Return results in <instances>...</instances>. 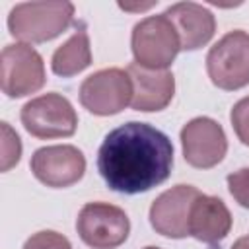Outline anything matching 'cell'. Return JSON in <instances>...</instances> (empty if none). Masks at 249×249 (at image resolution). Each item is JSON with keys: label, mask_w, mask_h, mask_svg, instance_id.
Instances as JSON below:
<instances>
[{"label": "cell", "mask_w": 249, "mask_h": 249, "mask_svg": "<svg viewBox=\"0 0 249 249\" xmlns=\"http://www.w3.org/2000/svg\"><path fill=\"white\" fill-rule=\"evenodd\" d=\"M130 45L136 64L150 70H167L181 51L179 35L165 14L138 21L132 29Z\"/></svg>", "instance_id": "3957f363"}, {"label": "cell", "mask_w": 249, "mask_h": 249, "mask_svg": "<svg viewBox=\"0 0 249 249\" xmlns=\"http://www.w3.org/2000/svg\"><path fill=\"white\" fill-rule=\"evenodd\" d=\"M21 124L35 138L72 136L78 126V115L72 103L60 93H45L21 107Z\"/></svg>", "instance_id": "5b68a950"}, {"label": "cell", "mask_w": 249, "mask_h": 249, "mask_svg": "<svg viewBox=\"0 0 249 249\" xmlns=\"http://www.w3.org/2000/svg\"><path fill=\"white\" fill-rule=\"evenodd\" d=\"M31 171L43 185L62 189L82 179L86 171V158L70 144L45 146L31 156Z\"/></svg>", "instance_id": "30bf717a"}, {"label": "cell", "mask_w": 249, "mask_h": 249, "mask_svg": "<svg viewBox=\"0 0 249 249\" xmlns=\"http://www.w3.org/2000/svg\"><path fill=\"white\" fill-rule=\"evenodd\" d=\"M167 19L173 23L179 43L183 51H196L202 45H206L214 31H216V19L208 8L196 2H177L169 6L165 12Z\"/></svg>", "instance_id": "4fadbf2b"}, {"label": "cell", "mask_w": 249, "mask_h": 249, "mask_svg": "<svg viewBox=\"0 0 249 249\" xmlns=\"http://www.w3.org/2000/svg\"><path fill=\"white\" fill-rule=\"evenodd\" d=\"M231 230V214L222 198L210 195H198L193 202L189 216V235L195 239L216 245Z\"/></svg>", "instance_id": "5bb4252c"}, {"label": "cell", "mask_w": 249, "mask_h": 249, "mask_svg": "<svg viewBox=\"0 0 249 249\" xmlns=\"http://www.w3.org/2000/svg\"><path fill=\"white\" fill-rule=\"evenodd\" d=\"M230 119L237 138L245 146H249V97H243L233 105Z\"/></svg>", "instance_id": "ac0fdd59"}, {"label": "cell", "mask_w": 249, "mask_h": 249, "mask_svg": "<svg viewBox=\"0 0 249 249\" xmlns=\"http://www.w3.org/2000/svg\"><path fill=\"white\" fill-rule=\"evenodd\" d=\"M198 195L200 191L193 185H175L161 193L150 206L152 228L165 237H187L191 208Z\"/></svg>", "instance_id": "8fae6325"}, {"label": "cell", "mask_w": 249, "mask_h": 249, "mask_svg": "<svg viewBox=\"0 0 249 249\" xmlns=\"http://www.w3.org/2000/svg\"><path fill=\"white\" fill-rule=\"evenodd\" d=\"M72 19V2H23L12 8L8 29L19 41L43 43L60 35Z\"/></svg>", "instance_id": "7a4b0ae2"}, {"label": "cell", "mask_w": 249, "mask_h": 249, "mask_svg": "<svg viewBox=\"0 0 249 249\" xmlns=\"http://www.w3.org/2000/svg\"><path fill=\"white\" fill-rule=\"evenodd\" d=\"M156 2H146V4H119V8L123 10H130V12H142V10H148L152 8Z\"/></svg>", "instance_id": "ffe728a7"}, {"label": "cell", "mask_w": 249, "mask_h": 249, "mask_svg": "<svg viewBox=\"0 0 249 249\" xmlns=\"http://www.w3.org/2000/svg\"><path fill=\"white\" fill-rule=\"evenodd\" d=\"M21 142L19 136L10 128L8 123H2V171H8L19 161Z\"/></svg>", "instance_id": "2e32d148"}, {"label": "cell", "mask_w": 249, "mask_h": 249, "mask_svg": "<svg viewBox=\"0 0 249 249\" xmlns=\"http://www.w3.org/2000/svg\"><path fill=\"white\" fill-rule=\"evenodd\" d=\"M45 64L41 54L25 45H6L0 54V86L8 97H23L45 86Z\"/></svg>", "instance_id": "8992f818"}, {"label": "cell", "mask_w": 249, "mask_h": 249, "mask_svg": "<svg viewBox=\"0 0 249 249\" xmlns=\"http://www.w3.org/2000/svg\"><path fill=\"white\" fill-rule=\"evenodd\" d=\"M181 146L185 161L198 169L218 165L228 152L224 128L210 117H196L189 121L181 128Z\"/></svg>", "instance_id": "9c48e42d"}, {"label": "cell", "mask_w": 249, "mask_h": 249, "mask_svg": "<svg viewBox=\"0 0 249 249\" xmlns=\"http://www.w3.org/2000/svg\"><path fill=\"white\" fill-rule=\"evenodd\" d=\"M206 72L220 89H239L249 84V33H226L206 54Z\"/></svg>", "instance_id": "277c9868"}, {"label": "cell", "mask_w": 249, "mask_h": 249, "mask_svg": "<svg viewBox=\"0 0 249 249\" xmlns=\"http://www.w3.org/2000/svg\"><path fill=\"white\" fill-rule=\"evenodd\" d=\"M91 62V49H89V37L86 31V23L80 21L76 25L74 35L53 53L51 68L56 76L70 78L84 68H88Z\"/></svg>", "instance_id": "9a60e30c"}, {"label": "cell", "mask_w": 249, "mask_h": 249, "mask_svg": "<svg viewBox=\"0 0 249 249\" xmlns=\"http://www.w3.org/2000/svg\"><path fill=\"white\" fill-rule=\"evenodd\" d=\"M173 167V144L148 123H124L113 128L97 152V171L105 185L121 195H140L161 185Z\"/></svg>", "instance_id": "6da1fadb"}, {"label": "cell", "mask_w": 249, "mask_h": 249, "mask_svg": "<svg viewBox=\"0 0 249 249\" xmlns=\"http://www.w3.org/2000/svg\"><path fill=\"white\" fill-rule=\"evenodd\" d=\"M228 189L231 196L243 206L249 208V167L233 171L228 175Z\"/></svg>", "instance_id": "d6986e66"}, {"label": "cell", "mask_w": 249, "mask_h": 249, "mask_svg": "<svg viewBox=\"0 0 249 249\" xmlns=\"http://www.w3.org/2000/svg\"><path fill=\"white\" fill-rule=\"evenodd\" d=\"M144 249H158V247H144Z\"/></svg>", "instance_id": "7402d4cb"}, {"label": "cell", "mask_w": 249, "mask_h": 249, "mask_svg": "<svg viewBox=\"0 0 249 249\" xmlns=\"http://www.w3.org/2000/svg\"><path fill=\"white\" fill-rule=\"evenodd\" d=\"M132 101V82L121 68H105L88 76L80 86V103L93 115L121 113Z\"/></svg>", "instance_id": "ba28073f"}, {"label": "cell", "mask_w": 249, "mask_h": 249, "mask_svg": "<svg viewBox=\"0 0 249 249\" xmlns=\"http://www.w3.org/2000/svg\"><path fill=\"white\" fill-rule=\"evenodd\" d=\"M23 249H72V245L62 233L45 230V231L33 233L23 243Z\"/></svg>", "instance_id": "e0dca14e"}, {"label": "cell", "mask_w": 249, "mask_h": 249, "mask_svg": "<svg viewBox=\"0 0 249 249\" xmlns=\"http://www.w3.org/2000/svg\"><path fill=\"white\" fill-rule=\"evenodd\" d=\"M126 72L132 82V109L161 111L173 99L175 80L169 70H150L132 62Z\"/></svg>", "instance_id": "7c38bea8"}, {"label": "cell", "mask_w": 249, "mask_h": 249, "mask_svg": "<svg viewBox=\"0 0 249 249\" xmlns=\"http://www.w3.org/2000/svg\"><path fill=\"white\" fill-rule=\"evenodd\" d=\"M76 230L86 245L93 249H115L126 241L130 222L119 206L107 202H88L78 214Z\"/></svg>", "instance_id": "52a82bcc"}, {"label": "cell", "mask_w": 249, "mask_h": 249, "mask_svg": "<svg viewBox=\"0 0 249 249\" xmlns=\"http://www.w3.org/2000/svg\"><path fill=\"white\" fill-rule=\"evenodd\" d=\"M231 249H249V237H239V239L231 245Z\"/></svg>", "instance_id": "44dd1931"}]
</instances>
